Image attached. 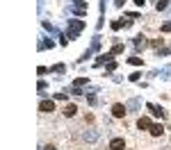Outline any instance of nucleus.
Here are the masks:
<instances>
[{
	"label": "nucleus",
	"mask_w": 171,
	"mask_h": 150,
	"mask_svg": "<svg viewBox=\"0 0 171 150\" xmlns=\"http://www.w3.org/2000/svg\"><path fill=\"white\" fill-rule=\"evenodd\" d=\"M75 112H78L75 105H66V107H64V116H75Z\"/></svg>",
	"instance_id": "5"
},
{
	"label": "nucleus",
	"mask_w": 171,
	"mask_h": 150,
	"mask_svg": "<svg viewBox=\"0 0 171 150\" xmlns=\"http://www.w3.org/2000/svg\"><path fill=\"white\" fill-rule=\"evenodd\" d=\"M112 114H114L116 118H123V116H126V107H123V105H114V107H112Z\"/></svg>",
	"instance_id": "2"
},
{
	"label": "nucleus",
	"mask_w": 171,
	"mask_h": 150,
	"mask_svg": "<svg viewBox=\"0 0 171 150\" xmlns=\"http://www.w3.org/2000/svg\"><path fill=\"white\" fill-rule=\"evenodd\" d=\"M137 128H139V130H146V128H153V125H151V120L144 116V118H139V120H137Z\"/></svg>",
	"instance_id": "4"
},
{
	"label": "nucleus",
	"mask_w": 171,
	"mask_h": 150,
	"mask_svg": "<svg viewBox=\"0 0 171 150\" xmlns=\"http://www.w3.org/2000/svg\"><path fill=\"white\" fill-rule=\"evenodd\" d=\"M167 2H169V0H160V2H157V11H160V9H167Z\"/></svg>",
	"instance_id": "8"
},
{
	"label": "nucleus",
	"mask_w": 171,
	"mask_h": 150,
	"mask_svg": "<svg viewBox=\"0 0 171 150\" xmlns=\"http://www.w3.org/2000/svg\"><path fill=\"white\" fill-rule=\"evenodd\" d=\"M135 45H137V48H144V45H146V39H144V37H137V41H135Z\"/></svg>",
	"instance_id": "7"
},
{
	"label": "nucleus",
	"mask_w": 171,
	"mask_h": 150,
	"mask_svg": "<svg viewBox=\"0 0 171 150\" xmlns=\"http://www.w3.org/2000/svg\"><path fill=\"white\" fill-rule=\"evenodd\" d=\"M162 132H164L162 125H153V128H151V134L153 136H162Z\"/></svg>",
	"instance_id": "6"
},
{
	"label": "nucleus",
	"mask_w": 171,
	"mask_h": 150,
	"mask_svg": "<svg viewBox=\"0 0 171 150\" xmlns=\"http://www.w3.org/2000/svg\"><path fill=\"white\" fill-rule=\"evenodd\" d=\"M39 109H41V112H52V109H55V102H52V100H44L39 105Z\"/></svg>",
	"instance_id": "3"
},
{
	"label": "nucleus",
	"mask_w": 171,
	"mask_h": 150,
	"mask_svg": "<svg viewBox=\"0 0 171 150\" xmlns=\"http://www.w3.org/2000/svg\"><path fill=\"white\" fill-rule=\"evenodd\" d=\"M123 148H126V141H123V139H119V136L110 141V150H123Z\"/></svg>",
	"instance_id": "1"
},
{
	"label": "nucleus",
	"mask_w": 171,
	"mask_h": 150,
	"mask_svg": "<svg viewBox=\"0 0 171 150\" xmlns=\"http://www.w3.org/2000/svg\"><path fill=\"white\" fill-rule=\"evenodd\" d=\"M130 64L137 66V64H141V59H139V57H130Z\"/></svg>",
	"instance_id": "9"
},
{
	"label": "nucleus",
	"mask_w": 171,
	"mask_h": 150,
	"mask_svg": "<svg viewBox=\"0 0 171 150\" xmlns=\"http://www.w3.org/2000/svg\"><path fill=\"white\" fill-rule=\"evenodd\" d=\"M123 2H126V0H116V5H123Z\"/></svg>",
	"instance_id": "11"
},
{
	"label": "nucleus",
	"mask_w": 171,
	"mask_h": 150,
	"mask_svg": "<svg viewBox=\"0 0 171 150\" xmlns=\"http://www.w3.org/2000/svg\"><path fill=\"white\" fill-rule=\"evenodd\" d=\"M46 150H57V148H52V146H48V148H46Z\"/></svg>",
	"instance_id": "12"
},
{
	"label": "nucleus",
	"mask_w": 171,
	"mask_h": 150,
	"mask_svg": "<svg viewBox=\"0 0 171 150\" xmlns=\"http://www.w3.org/2000/svg\"><path fill=\"white\" fill-rule=\"evenodd\" d=\"M171 30V23H167V25H162V32H169Z\"/></svg>",
	"instance_id": "10"
}]
</instances>
